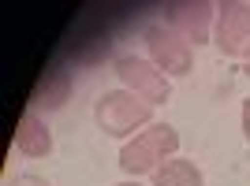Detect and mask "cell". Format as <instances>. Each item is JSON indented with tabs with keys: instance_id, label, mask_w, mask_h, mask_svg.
<instances>
[{
	"instance_id": "6da1fadb",
	"label": "cell",
	"mask_w": 250,
	"mask_h": 186,
	"mask_svg": "<svg viewBox=\"0 0 250 186\" xmlns=\"http://www.w3.org/2000/svg\"><path fill=\"white\" fill-rule=\"evenodd\" d=\"M179 149V134L172 123H149L146 130H138L131 142L120 149V167L127 175H153L165 164V156Z\"/></svg>"
},
{
	"instance_id": "7a4b0ae2",
	"label": "cell",
	"mask_w": 250,
	"mask_h": 186,
	"mask_svg": "<svg viewBox=\"0 0 250 186\" xmlns=\"http://www.w3.org/2000/svg\"><path fill=\"white\" fill-rule=\"evenodd\" d=\"M149 115H153V104H146L131 90H108L94 104V119L108 138H127L135 134V127H149Z\"/></svg>"
},
{
	"instance_id": "3957f363",
	"label": "cell",
	"mask_w": 250,
	"mask_h": 186,
	"mask_svg": "<svg viewBox=\"0 0 250 186\" xmlns=\"http://www.w3.org/2000/svg\"><path fill=\"white\" fill-rule=\"evenodd\" d=\"M213 45L231 60H247L250 56V4L243 0H228L217 8L213 19Z\"/></svg>"
},
{
	"instance_id": "277c9868",
	"label": "cell",
	"mask_w": 250,
	"mask_h": 186,
	"mask_svg": "<svg viewBox=\"0 0 250 186\" xmlns=\"http://www.w3.org/2000/svg\"><path fill=\"white\" fill-rule=\"evenodd\" d=\"M116 74L124 78V90H131L146 104H165L168 97H172V82H168V74L161 71L153 60L120 56V60H116Z\"/></svg>"
},
{
	"instance_id": "5b68a950",
	"label": "cell",
	"mask_w": 250,
	"mask_h": 186,
	"mask_svg": "<svg viewBox=\"0 0 250 186\" xmlns=\"http://www.w3.org/2000/svg\"><path fill=\"white\" fill-rule=\"evenodd\" d=\"M146 45H149V60L168 74V78H183L194 67V52L183 34H176L172 26H146Z\"/></svg>"
},
{
	"instance_id": "8992f818",
	"label": "cell",
	"mask_w": 250,
	"mask_h": 186,
	"mask_svg": "<svg viewBox=\"0 0 250 186\" xmlns=\"http://www.w3.org/2000/svg\"><path fill=\"white\" fill-rule=\"evenodd\" d=\"M209 19H217V8L213 4H168V22L172 30L183 34L187 41L202 45L209 37Z\"/></svg>"
},
{
	"instance_id": "52a82bcc",
	"label": "cell",
	"mask_w": 250,
	"mask_h": 186,
	"mask_svg": "<svg viewBox=\"0 0 250 186\" xmlns=\"http://www.w3.org/2000/svg\"><path fill=\"white\" fill-rule=\"evenodd\" d=\"M15 145H19L22 156H49L52 153V130L45 127V119L38 112H26L19 115L15 123Z\"/></svg>"
},
{
	"instance_id": "ba28073f",
	"label": "cell",
	"mask_w": 250,
	"mask_h": 186,
	"mask_svg": "<svg viewBox=\"0 0 250 186\" xmlns=\"http://www.w3.org/2000/svg\"><path fill=\"white\" fill-rule=\"evenodd\" d=\"M153 186H202V171L194 160H183V156H172L153 171Z\"/></svg>"
},
{
	"instance_id": "9c48e42d",
	"label": "cell",
	"mask_w": 250,
	"mask_h": 186,
	"mask_svg": "<svg viewBox=\"0 0 250 186\" xmlns=\"http://www.w3.org/2000/svg\"><path fill=\"white\" fill-rule=\"evenodd\" d=\"M63 97H67V74H56V78H49L42 90L34 93L30 112H38V108H45V112H56V108L63 104Z\"/></svg>"
},
{
	"instance_id": "30bf717a",
	"label": "cell",
	"mask_w": 250,
	"mask_h": 186,
	"mask_svg": "<svg viewBox=\"0 0 250 186\" xmlns=\"http://www.w3.org/2000/svg\"><path fill=\"white\" fill-rule=\"evenodd\" d=\"M11 186H49V183H45L42 175H19V179H15Z\"/></svg>"
},
{
	"instance_id": "8fae6325",
	"label": "cell",
	"mask_w": 250,
	"mask_h": 186,
	"mask_svg": "<svg viewBox=\"0 0 250 186\" xmlns=\"http://www.w3.org/2000/svg\"><path fill=\"white\" fill-rule=\"evenodd\" d=\"M243 134L250 142V101H243Z\"/></svg>"
},
{
	"instance_id": "7c38bea8",
	"label": "cell",
	"mask_w": 250,
	"mask_h": 186,
	"mask_svg": "<svg viewBox=\"0 0 250 186\" xmlns=\"http://www.w3.org/2000/svg\"><path fill=\"white\" fill-rule=\"evenodd\" d=\"M243 71H247V78H250V56H247V63H243Z\"/></svg>"
},
{
	"instance_id": "4fadbf2b",
	"label": "cell",
	"mask_w": 250,
	"mask_h": 186,
	"mask_svg": "<svg viewBox=\"0 0 250 186\" xmlns=\"http://www.w3.org/2000/svg\"><path fill=\"white\" fill-rule=\"evenodd\" d=\"M116 186H142V183H116Z\"/></svg>"
}]
</instances>
